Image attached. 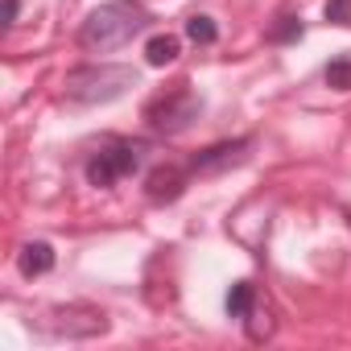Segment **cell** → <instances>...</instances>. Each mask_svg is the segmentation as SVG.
Segmentation results:
<instances>
[{
  "label": "cell",
  "mask_w": 351,
  "mask_h": 351,
  "mask_svg": "<svg viewBox=\"0 0 351 351\" xmlns=\"http://www.w3.org/2000/svg\"><path fill=\"white\" fill-rule=\"evenodd\" d=\"M149 9L136 5V0H108L99 5L83 25H79V46L91 50V54H108V50H120L128 46L141 29H149Z\"/></svg>",
  "instance_id": "1"
},
{
  "label": "cell",
  "mask_w": 351,
  "mask_h": 351,
  "mask_svg": "<svg viewBox=\"0 0 351 351\" xmlns=\"http://www.w3.org/2000/svg\"><path fill=\"white\" fill-rule=\"evenodd\" d=\"M141 75L132 66H120V62H91V66H75L66 75V99L71 104H112L120 99L128 87H136Z\"/></svg>",
  "instance_id": "2"
},
{
  "label": "cell",
  "mask_w": 351,
  "mask_h": 351,
  "mask_svg": "<svg viewBox=\"0 0 351 351\" xmlns=\"http://www.w3.org/2000/svg\"><path fill=\"white\" fill-rule=\"evenodd\" d=\"M141 161H145V145H136V141H108L104 149H95L87 157V182L99 186V191H108L120 178L136 173Z\"/></svg>",
  "instance_id": "3"
},
{
  "label": "cell",
  "mask_w": 351,
  "mask_h": 351,
  "mask_svg": "<svg viewBox=\"0 0 351 351\" xmlns=\"http://www.w3.org/2000/svg\"><path fill=\"white\" fill-rule=\"evenodd\" d=\"M199 116H203V95L191 91V87H178V91H169V95H157V99L145 108L149 128H153V132H165V136L186 132Z\"/></svg>",
  "instance_id": "4"
},
{
  "label": "cell",
  "mask_w": 351,
  "mask_h": 351,
  "mask_svg": "<svg viewBox=\"0 0 351 351\" xmlns=\"http://www.w3.org/2000/svg\"><path fill=\"white\" fill-rule=\"evenodd\" d=\"M34 326L54 339H91L108 330V314L95 306H54L50 318H38Z\"/></svg>",
  "instance_id": "5"
},
{
  "label": "cell",
  "mask_w": 351,
  "mask_h": 351,
  "mask_svg": "<svg viewBox=\"0 0 351 351\" xmlns=\"http://www.w3.org/2000/svg\"><path fill=\"white\" fill-rule=\"evenodd\" d=\"M248 149H252V136L219 141V145H211V149H203V153L191 157V173H219V169H228V165H240V161L248 157Z\"/></svg>",
  "instance_id": "6"
},
{
  "label": "cell",
  "mask_w": 351,
  "mask_h": 351,
  "mask_svg": "<svg viewBox=\"0 0 351 351\" xmlns=\"http://www.w3.org/2000/svg\"><path fill=\"white\" fill-rule=\"evenodd\" d=\"M186 178H191V165H157L149 178H145V195L153 203H173L182 191H186Z\"/></svg>",
  "instance_id": "7"
},
{
  "label": "cell",
  "mask_w": 351,
  "mask_h": 351,
  "mask_svg": "<svg viewBox=\"0 0 351 351\" xmlns=\"http://www.w3.org/2000/svg\"><path fill=\"white\" fill-rule=\"evenodd\" d=\"M54 248L46 244V240H34V244H25L21 252H17V269H21V277L25 281H34V277H46L50 269H54Z\"/></svg>",
  "instance_id": "8"
},
{
  "label": "cell",
  "mask_w": 351,
  "mask_h": 351,
  "mask_svg": "<svg viewBox=\"0 0 351 351\" xmlns=\"http://www.w3.org/2000/svg\"><path fill=\"white\" fill-rule=\"evenodd\" d=\"M178 54H182V42L173 38V34H157V38H149V46H145V62H149V66H169Z\"/></svg>",
  "instance_id": "9"
},
{
  "label": "cell",
  "mask_w": 351,
  "mask_h": 351,
  "mask_svg": "<svg viewBox=\"0 0 351 351\" xmlns=\"http://www.w3.org/2000/svg\"><path fill=\"white\" fill-rule=\"evenodd\" d=\"M244 330H248V339H252V343H265V339H273V330H277V322H273V314H269V306H261V302H252V310L244 314Z\"/></svg>",
  "instance_id": "10"
},
{
  "label": "cell",
  "mask_w": 351,
  "mask_h": 351,
  "mask_svg": "<svg viewBox=\"0 0 351 351\" xmlns=\"http://www.w3.org/2000/svg\"><path fill=\"white\" fill-rule=\"evenodd\" d=\"M186 38H191L195 46H215V42H219V25H215L207 13H195V17H186Z\"/></svg>",
  "instance_id": "11"
},
{
  "label": "cell",
  "mask_w": 351,
  "mask_h": 351,
  "mask_svg": "<svg viewBox=\"0 0 351 351\" xmlns=\"http://www.w3.org/2000/svg\"><path fill=\"white\" fill-rule=\"evenodd\" d=\"M252 302H256V289H252L248 281H236V285L228 289V314H232V318H244V314L252 310Z\"/></svg>",
  "instance_id": "12"
},
{
  "label": "cell",
  "mask_w": 351,
  "mask_h": 351,
  "mask_svg": "<svg viewBox=\"0 0 351 351\" xmlns=\"http://www.w3.org/2000/svg\"><path fill=\"white\" fill-rule=\"evenodd\" d=\"M322 79H326V87H335V91H351V58H335V62H326Z\"/></svg>",
  "instance_id": "13"
},
{
  "label": "cell",
  "mask_w": 351,
  "mask_h": 351,
  "mask_svg": "<svg viewBox=\"0 0 351 351\" xmlns=\"http://www.w3.org/2000/svg\"><path fill=\"white\" fill-rule=\"evenodd\" d=\"M277 46H285V42H298L302 38V17H293V13H285V17H277V25H273V34H269Z\"/></svg>",
  "instance_id": "14"
},
{
  "label": "cell",
  "mask_w": 351,
  "mask_h": 351,
  "mask_svg": "<svg viewBox=\"0 0 351 351\" xmlns=\"http://www.w3.org/2000/svg\"><path fill=\"white\" fill-rule=\"evenodd\" d=\"M326 21H335V25H351V0H326Z\"/></svg>",
  "instance_id": "15"
},
{
  "label": "cell",
  "mask_w": 351,
  "mask_h": 351,
  "mask_svg": "<svg viewBox=\"0 0 351 351\" xmlns=\"http://www.w3.org/2000/svg\"><path fill=\"white\" fill-rule=\"evenodd\" d=\"M17 13H21V0H5V17H0V25L13 29L17 25Z\"/></svg>",
  "instance_id": "16"
}]
</instances>
